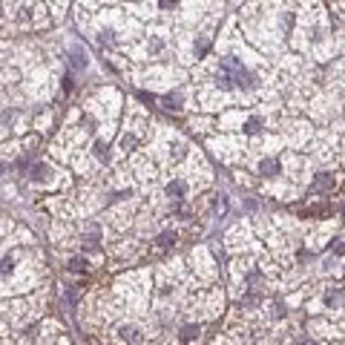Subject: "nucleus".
Wrapping results in <instances>:
<instances>
[{"label": "nucleus", "instance_id": "obj_6", "mask_svg": "<svg viewBox=\"0 0 345 345\" xmlns=\"http://www.w3.org/2000/svg\"><path fill=\"white\" fill-rule=\"evenodd\" d=\"M118 334H121V340H124V343H135V340H138V328H135V325H124Z\"/></svg>", "mask_w": 345, "mask_h": 345}, {"label": "nucleus", "instance_id": "obj_13", "mask_svg": "<svg viewBox=\"0 0 345 345\" xmlns=\"http://www.w3.org/2000/svg\"><path fill=\"white\" fill-rule=\"evenodd\" d=\"M72 66H81V69L87 66V55H84V49H81V52H78V49L72 52Z\"/></svg>", "mask_w": 345, "mask_h": 345}, {"label": "nucleus", "instance_id": "obj_11", "mask_svg": "<svg viewBox=\"0 0 345 345\" xmlns=\"http://www.w3.org/2000/svg\"><path fill=\"white\" fill-rule=\"evenodd\" d=\"M95 156L101 158V161H107L109 158V144L107 141H95Z\"/></svg>", "mask_w": 345, "mask_h": 345}, {"label": "nucleus", "instance_id": "obj_5", "mask_svg": "<svg viewBox=\"0 0 345 345\" xmlns=\"http://www.w3.org/2000/svg\"><path fill=\"white\" fill-rule=\"evenodd\" d=\"M314 187L316 190H331L334 187V173H319L314 179Z\"/></svg>", "mask_w": 345, "mask_h": 345}, {"label": "nucleus", "instance_id": "obj_16", "mask_svg": "<svg viewBox=\"0 0 345 345\" xmlns=\"http://www.w3.org/2000/svg\"><path fill=\"white\" fill-rule=\"evenodd\" d=\"M12 265H15V262H12V256H6V259H3V276H9V273H12Z\"/></svg>", "mask_w": 345, "mask_h": 345}, {"label": "nucleus", "instance_id": "obj_10", "mask_svg": "<svg viewBox=\"0 0 345 345\" xmlns=\"http://www.w3.org/2000/svg\"><path fill=\"white\" fill-rule=\"evenodd\" d=\"M196 337H199V325H184V328H182V340H184V343H193Z\"/></svg>", "mask_w": 345, "mask_h": 345}, {"label": "nucleus", "instance_id": "obj_20", "mask_svg": "<svg viewBox=\"0 0 345 345\" xmlns=\"http://www.w3.org/2000/svg\"><path fill=\"white\" fill-rule=\"evenodd\" d=\"M305 345H316V343H305Z\"/></svg>", "mask_w": 345, "mask_h": 345}, {"label": "nucleus", "instance_id": "obj_3", "mask_svg": "<svg viewBox=\"0 0 345 345\" xmlns=\"http://www.w3.org/2000/svg\"><path fill=\"white\" fill-rule=\"evenodd\" d=\"M49 167L46 164H32V170H29V176L35 179V182H49Z\"/></svg>", "mask_w": 345, "mask_h": 345}, {"label": "nucleus", "instance_id": "obj_19", "mask_svg": "<svg viewBox=\"0 0 345 345\" xmlns=\"http://www.w3.org/2000/svg\"><path fill=\"white\" fill-rule=\"evenodd\" d=\"M334 253H345V245H337V248H331Z\"/></svg>", "mask_w": 345, "mask_h": 345}, {"label": "nucleus", "instance_id": "obj_1", "mask_svg": "<svg viewBox=\"0 0 345 345\" xmlns=\"http://www.w3.org/2000/svg\"><path fill=\"white\" fill-rule=\"evenodd\" d=\"M343 302H345V293L340 288H328V291H325V305H328V308H340Z\"/></svg>", "mask_w": 345, "mask_h": 345}, {"label": "nucleus", "instance_id": "obj_2", "mask_svg": "<svg viewBox=\"0 0 345 345\" xmlns=\"http://www.w3.org/2000/svg\"><path fill=\"white\" fill-rule=\"evenodd\" d=\"M184 193H187V187H184V182H179V179L167 184V196H170V199H176V201H179V199H184Z\"/></svg>", "mask_w": 345, "mask_h": 345}, {"label": "nucleus", "instance_id": "obj_4", "mask_svg": "<svg viewBox=\"0 0 345 345\" xmlns=\"http://www.w3.org/2000/svg\"><path fill=\"white\" fill-rule=\"evenodd\" d=\"M276 170H279V161H276V158H262V161H259V173H262V176H273Z\"/></svg>", "mask_w": 345, "mask_h": 345}, {"label": "nucleus", "instance_id": "obj_17", "mask_svg": "<svg viewBox=\"0 0 345 345\" xmlns=\"http://www.w3.org/2000/svg\"><path fill=\"white\" fill-rule=\"evenodd\" d=\"M104 43H112V32H107V35H101V46Z\"/></svg>", "mask_w": 345, "mask_h": 345}, {"label": "nucleus", "instance_id": "obj_15", "mask_svg": "<svg viewBox=\"0 0 345 345\" xmlns=\"http://www.w3.org/2000/svg\"><path fill=\"white\" fill-rule=\"evenodd\" d=\"M135 144H138V138H135V135H124V138H121V147H124V150H132Z\"/></svg>", "mask_w": 345, "mask_h": 345}, {"label": "nucleus", "instance_id": "obj_7", "mask_svg": "<svg viewBox=\"0 0 345 345\" xmlns=\"http://www.w3.org/2000/svg\"><path fill=\"white\" fill-rule=\"evenodd\" d=\"M173 242H176V233H170V230H167V233H161V236H158V239H156L158 251H167V248H170Z\"/></svg>", "mask_w": 345, "mask_h": 345}, {"label": "nucleus", "instance_id": "obj_14", "mask_svg": "<svg viewBox=\"0 0 345 345\" xmlns=\"http://www.w3.org/2000/svg\"><path fill=\"white\" fill-rule=\"evenodd\" d=\"M207 49H210V40H207V37H199V43H196V55L201 58V55H204Z\"/></svg>", "mask_w": 345, "mask_h": 345}, {"label": "nucleus", "instance_id": "obj_12", "mask_svg": "<svg viewBox=\"0 0 345 345\" xmlns=\"http://www.w3.org/2000/svg\"><path fill=\"white\" fill-rule=\"evenodd\" d=\"M259 129H262V121H259V118H248V121H245V132H248V135H256Z\"/></svg>", "mask_w": 345, "mask_h": 345}, {"label": "nucleus", "instance_id": "obj_8", "mask_svg": "<svg viewBox=\"0 0 345 345\" xmlns=\"http://www.w3.org/2000/svg\"><path fill=\"white\" fill-rule=\"evenodd\" d=\"M161 104H164L167 109H182V98H179V95H164Z\"/></svg>", "mask_w": 345, "mask_h": 345}, {"label": "nucleus", "instance_id": "obj_9", "mask_svg": "<svg viewBox=\"0 0 345 345\" xmlns=\"http://www.w3.org/2000/svg\"><path fill=\"white\" fill-rule=\"evenodd\" d=\"M69 271H75V273H84V271H87V259H84V256H75V259H69Z\"/></svg>", "mask_w": 345, "mask_h": 345}, {"label": "nucleus", "instance_id": "obj_18", "mask_svg": "<svg viewBox=\"0 0 345 345\" xmlns=\"http://www.w3.org/2000/svg\"><path fill=\"white\" fill-rule=\"evenodd\" d=\"M63 90H66V92H72V78H69V75L63 78Z\"/></svg>", "mask_w": 345, "mask_h": 345}]
</instances>
